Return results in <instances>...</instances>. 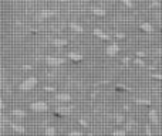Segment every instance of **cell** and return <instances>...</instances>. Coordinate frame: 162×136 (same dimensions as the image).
<instances>
[{
	"instance_id": "cell-1",
	"label": "cell",
	"mask_w": 162,
	"mask_h": 136,
	"mask_svg": "<svg viewBox=\"0 0 162 136\" xmlns=\"http://www.w3.org/2000/svg\"><path fill=\"white\" fill-rule=\"evenodd\" d=\"M36 85H37V80H36L34 77H30V78L24 80V81L20 84L19 90H20V91H31L34 87H36Z\"/></svg>"
},
{
	"instance_id": "cell-2",
	"label": "cell",
	"mask_w": 162,
	"mask_h": 136,
	"mask_svg": "<svg viewBox=\"0 0 162 136\" xmlns=\"http://www.w3.org/2000/svg\"><path fill=\"white\" fill-rule=\"evenodd\" d=\"M30 109L34 111L36 113H43V112H46L48 109V105L46 102H43V101H36V102L30 103Z\"/></svg>"
},
{
	"instance_id": "cell-3",
	"label": "cell",
	"mask_w": 162,
	"mask_h": 136,
	"mask_svg": "<svg viewBox=\"0 0 162 136\" xmlns=\"http://www.w3.org/2000/svg\"><path fill=\"white\" fill-rule=\"evenodd\" d=\"M46 62H47V65L48 67H58V65H63L64 62H66V58H63V57H47L46 58Z\"/></svg>"
},
{
	"instance_id": "cell-4",
	"label": "cell",
	"mask_w": 162,
	"mask_h": 136,
	"mask_svg": "<svg viewBox=\"0 0 162 136\" xmlns=\"http://www.w3.org/2000/svg\"><path fill=\"white\" fill-rule=\"evenodd\" d=\"M118 51H120V45L115 44V43L107 45V48H105V54H107L108 57H115V55L118 54Z\"/></svg>"
},
{
	"instance_id": "cell-5",
	"label": "cell",
	"mask_w": 162,
	"mask_h": 136,
	"mask_svg": "<svg viewBox=\"0 0 162 136\" xmlns=\"http://www.w3.org/2000/svg\"><path fill=\"white\" fill-rule=\"evenodd\" d=\"M54 112L57 115H61V116H67L73 112V106H57L54 109Z\"/></svg>"
},
{
	"instance_id": "cell-6",
	"label": "cell",
	"mask_w": 162,
	"mask_h": 136,
	"mask_svg": "<svg viewBox=\"0 0 162 136\" xmlns=\"http://www.w3.org/2000/svg\"><path fill=\"white\" fill-rule=\"evenodd\" d=\"M92 34H94L95 37H98L100 40H105V41H108V40L111 38V37H110L108 34H105L101 29H94V30H92Z\"/></svg>"
},
{
	"instance_id": "cell-7",
	"label": "cell",
	"mask_w": 162,
	"mask_h": 136,
	"mask_svg": "<svg viewBox=\"0 0 162 136\" xmlns=\"http://www.w3.org/2000/svg\"><path fill=\"white\" fill-rule=\"evenodd\" d=\"M54 99H56L57 102H70V101H71V96H70L68 94H57V95L54 96Z\"/></svg>"
},
{
	"instance_id": "cell-8",
	"label": "cell",
	"mask_w": 162,
	"mask_h": 136,
	"mask_svg": "<svg viewBox=\"0 0 162 136\" xmlns=\"http://www.w3.org/2000/svg\"><path fill=\"white\" fill-rule=\"evenodd\" d=\"M148 116H149V121H151L154 125H158V123H159V119H158V113H157V111L151 109L149 113H148Z\"/></svg>"
},
{
	"instance_id": "cell-9",
	"label": "cell",
	"mask_w": 162,
	"mask_h": 136,
	"mask_svg": "<svg viewBox=\"0 0 162 136\" xmlns=\"http://www.w3.org/2000/svg\"><path fill=\"white\" fill-rule=\"evenodd\" d=\"M53 16H56L54 10H43L39 13V19H48V17H53Z\"/></svg>"
},
{
	"instance_id": "cell-10",
	"label": "cell",
	"mask_w": 162,
	"mask_h": 136,
	"mask_svg": "<svg viewBox=\"0 0 162 136\" xmlns=\"http://www.w3.org/2000/svg\"><path fill=\"white\" fill-rule=\"evenodd\" d=\"M139 29H141L144 33H147V34H151V33L154 31V29H152V24H149V23H141Z\"/></svg>"
},
{
	"instance_id": "cell-11",
	"label": "cell",
	"mask_w": 162,
	"mask_h": 136,
	"mask_svg": "<svg viewBox=\"0 0 162 136\" xmlns=\"http://www.w3.org/2000/svg\"><path fill=\"white\" fill-rule=\"evenodd\" d=\"M68 58H70L71 61H74V62H80L81 60H82V55L78 54V52H70V54H68Z\"/></svg>"
},
{
	"instance_id": "cell-12",
	"label": "cell",
	"mask_w": 162,
	"mask_h": 136,
	"mask_svg": "<svg viewBox=\"0 0 162 136\" xmlns=\"http://www.w3.org/2000/svg\"><path fill=\"white\" fill-rule=\"evenodd\" d=\"M70 29L74 31V33H78V34H82V27H81L80 24H77V23H70Z\"/></svg>"
},
{
	"instance_id": "cell-13",
	"label": "cell",
	"mask_w": 162,
	"mask_h": 136,
	"mask_svg": "<svg viewBox=\"0 0 162 136\" xmlns=\"http://www.w3.org/2000/svg\"><path fill=\"white\" fill-rule=\"evenodd\" d=\"M11 129H13L14 132H17V133H24V132H26V128H24V126H20V125H17V123H13V125H11Z\"/></svg>"
},
{
	"instance_id": "cell-14",
	"label": "cell",
	"mask_w": 162,
	"mask_h": 136,
	"mask_svg": "<svg viewBox=\"0 0 162 136\" xmlns=\"http://www.w3.org/2000/svg\"><path fill=\"white\" fill-rule=\"evenodd\" d=\"M53 44L56 45V47H64V45H67V40H63V38H56V40H53Z\"/></svg>"
},
{
	"instance_id": "cell-15",
	"label": "cell",
	"mask_w": 162,
	"mask_h": 136,
	"mask_svg": "<svg viewBox=\"0 0 162 136\" xmlns=\"http://www.w3.org/2000/svg\"><path fill=\"white\" fill-rule=\"evenodd\" d=\"M13 116H17V118H24L26 116V112L23 109H13Z\"/></svg>"
},
{
	"instance_id": "cell-16",
	"label": "cell",
	"mask_w": 162,
	"mask_h": 136,
	"mask_svg": "<svg viewBox=\"0 0 162 136\" xmlns=\"http://www.w3.org/2000/svg\"><path fill=\"white\" fill-rule=\"evenodd\" d=\"M92 14H94V16H98V17H104V16H105V11H104L102 9L95 7V9H92Z\"/></svg>"
},
{
	"instance_id": "cell-17",
	"label": "cell",
	"mask_w": 162,
	"mask_h": 136,
	"mask_svg": "<svg viewBox=\"0 0 162 136\" xmlns=\"http://www.w3.org/2000/svg\"><path fill=\"white\" fill-rule=\"evenodd\" d=\"M137 103L138 105H144V106H149L151 105V101L149 99H137Z\"/></svg>"
},
{
	"instance_id": "cell-18",
	"label": "cell",
	"mask_w": 162,
	"mask_h": 136,
	"mask_svg": "<svg viewBox=\"0 0 162 136\" xmlns=\"http://www.w3.org/2000/svg\"><path fill=\"white\" fill-rule=\"evenodd\" d=\"M134 64H135L137 67H145V62H144L142 58H139V57H137V58L134 60Z\"/></svg>"
},
{
	"instance_id": "cell-19",
	"label": "cell",
	"mask_w": 162,
	"mask_h": 136,
	"mask_svg": "<svg viewBox=\"0 0 162 136\" xmlns=\"http://www.w3.org/2000/svg\"><path fill=\"white\" fill-rule=\"evenodd\" d=\"M44 133H46V135H56V129H54L53 126H48V128H46Z\"/></svg>"
},
{
	"instance_id": "cell-20",
	"label": "cell",
	"mask_w": 162,
	"mask_h": 136,
	"mask_svg": "<svg viewBox=\"0 0 162 136\" xmlns=\"http://www.w3.org/2000/svg\"><path fill=\"white\" fill-rule=\"evenodd\" d=\"M122 3L128 7V9H134V3H132V0H121Z\"/></svg>"
},
{
	"instance_id": "cell-21",
	"label": "cell",
	"mask_w": 162,
	"mask_h": 136,
	"mask_svg": "<svg viewBox=\"0 0 162 136\" xmlns=\"http://www.w3.org/2000/svg\"><path fill=\"white\" fill-rule=\"evenodd\" d=\"M149 6H151V7H159V6H161V3H159V1H157V0H152Z\"/></svg>"
},
{
	"instance_id": "cell-22",
	"label": "cell",
	"mask_w": 162,
	"mask_h": 136,
	"mask_svg": "<svg viewBox=\"0 0 162 136\" xmlns=\"http://www.w3.org/2000/svg\"><path fill=\"white\" fill-rule=\"evenodd\" d=\"M112 133H114V135H117V136H122V135H125V133H127V131H114Z\"/></svg>"
},
{
	"instance_id": "cell-23",
	"label": "cell",
	"mask_w": 162,
	"mask_h": 136,
	"mask_svg": "<svg viewBox=\"0 0 162 136\" xmlns=\"http://www.w3.org/2000/svg\"><path fill=\"white\" fill-rule=\"evenodd\" d=\"M115 37L120 38V40H124V38H125V34H124V33H115Z\"/></svg>"
},
{
	"instance_id": "cell-24",
	"label": "cell",
	"mask_w": 162,
	"mask_h": 136,
	"mask_svg": "<svg viewBox=\"0 0 162 136\" xmlns=\"http://www.w3.org/2000/svg\"><path fill=\"white\" fill-rule=\"evenodd\" d=\"M147 54L144 52V51H139V52H137V57H139V58H144Z\"/></svg>"
},
{
	"instance_id": "cell-25",
	"label": "cell",
	"mask_w": 162,
	"mask_h": 136,
	"mask_svg": "<svg viewBox=\"0 0 162 136\" xmlns=\"http://www.w3.org/2000/svg\"><path fill=\"white\" fill-rule=\"evenodd\" d=\"M44 91H47V92H53V91H56V88H53V87H44Z\"/></svg>"
},
{
	"instance_id": "cell-26",
	"label": "cell",
	"mask_w": 162,
	"mask_h": 136,
	"mask_svg": "<svg viewBox=\"0 0 162 136\" xmlns=\"http://www.w3.org/2000/svg\"><path fill=\"white\" fill-rule=\"evenodd\" d=\"M115 119H117V122H118V123H121L122 121H124V118H122L121 115H117V116H115Z\"/></svg>"
},
{
	"instance_id": "cell-27",
	"label": "cell",
	"mask_w": 162,
	"mask_h": 136,
	"mask_svg": "<svg viewBox=\"0 0 162 136\" xmlns=\"http://www.w3.org/2000/svg\"><path fill=\"white\" fill-rule=\"evenodd\" d=\"M152 77H154V78H157V80H159V81H162V74H154Z\"/></svg>"
},
{
	"instance_id": "cell-28",
	"label": "cell",
	"mask_w": 162,
	"mask_h": 136,
	"mask_svg": "<svg viewBox=\"0 0 162 136\" xmlns=\"http://www.w3.org/2000/svg\"><path fill=\"white\" fill-rule=\"evenodd\" d=\"M78 122H80V125H82V126H88V123H87V122H85L84 119H80Z\"/></svg>"
},
{
	"instance_id": "cell-29",
	"label": "cell",
	"mask_w": 162,
	"mask_h": 136,
	"mask_svg": "<svg viewBox=\"0 0 162 136\" xmlns=\"http://www.w3.org/2000/svg\"><path fill=\"white\" fill-rule=\"evenodd\" d=\"M70 135H81L80 131H74V132H70Z\"/></svg>"
},
{
	"instance_id": "cell-30",
	"label": "cell",
	"mask_w": 162,
	"mask_h": 136,
	"mask_svg": "<svg viewBox=\"0 0 162 136\" xmlns=\"http://www.w3.org/2000/svg\"><path fill=\"white\" fill-rule=\"evenodd\" d=\"M128 61H129L128 57H127V58H122V62H124V64H128Z\"/></svg>"
},
{
	"instance_id": "cell-31",
	"label": "cell",
	"mask_w": 162,
	"mask_h": 136,
	"mask_svg": "<svg viewBox=\"0 0 162 136\" xmlns=\"http://www.w3.org/2000/svg\"><path fill=\"white\" fill-rule=\"evenodd\" d=\"M4 108V103H3V101H1V98H0V109H3Z\"/></svg>"
},
{
	"instance_id": "cell-32",
	"label": "cell",
	"mask_w": 162,
	"mask_h": 136,
	"mask_svg": "<svg viewBox=\"0 0 162 136\" xmlns=\"http://www.w3.org/2000/svg\"><path fill=\"white\" fill-rule=\"evenodd\" d=\"M145 132H147V133H148V135H151V129H149V128H148V126H147V129H145Z\"/></svg>"
},
{
	"instance_id": "cell-33",
	"label": "cell",
	"mask_w": 162,
	"mask_h": 136,
	"mask_svg": "<svg viewBox=\"0 0 162 136\" xmlns=\"http://www.w3.org/2000/svg\"><path fill=\"white\" fill-rule=\"evenodd\" d=\"M161 30H162V24H161Z\"/></svg>"
}]
</instances>
